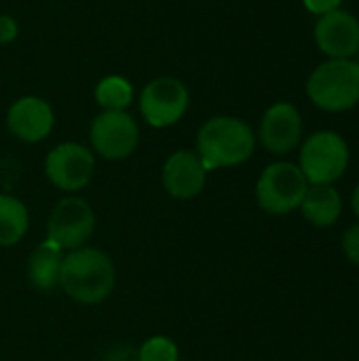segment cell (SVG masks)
<instances>
[{
  "instance_id": "cell-9",
  "label": "cell",
  "mask_w": 359,
  "mask_h": 361,
  "mask_svg": "<svg viewBox=\"0 0 359 361\" xmlns=\"http://www.w3.org/2000/svg\"><path fill=\"white\" fill-rule=\"evenodd\" d=\"M95 228V214L91 205L80 197L61 199L47 222V239L59 245L63 252L83 247Z\"/></svg>"
},
{
  "instance_id": "cell-1",
  "label": "cell",
  "mask_w": 359,
  "mask_h": 361,
  "mask_svg": "<svg viewBox=\"0 0 359 361\" xmlns=\"http://www.w3.org/2000/svg\"><path fill=\"white\" fill-rule=\"evenodd\" d=\"M256 148L252 127L229 114L207 118L197 133V157L207 171L237 167L250 161Z\"/></svg>"
},
{
  "instance_id": "cell-5",
  "label": "cell",
  "mask_w": 359,
  "mask_h": 361,
  "mask_svg": "<svg viewBox=\"0 0 359 361\" xmlns=\"http://www.w3.org/2000/svg\"><path fill=\"white\" fill-rule=\"evenodd\" d=\"M298 167L309 184L332 186L349 167V146L334 131H317L303 144Z\"/></svg>"
},
{
  "instance_id": "cell-8",
  "label": "cell",
  "mask_w": 359,
  "mask_h": 361,
  "mask_svg": "<svg viewBox=\"0 0 359 361\" xmlns=\"http://www.w3.org/2000/svg\"><path fill=\"white\" fill-rule=\"evenodd\" d=\"M93 171L95 157L87 146L78 142H61L53 150H49L44 159L47 180L63 192L83 190L91 182Z\"/></svg>"
},
{
  "instance_id": "cell-17",
  "label": "cell",
  "mask_w": 359,
  "mask_h": 361,
  "mask_svg": "<svg viewBox=\"0 0 359 361\" xmlns=\"http://www.w3.org/2000/svg\"><path fill=\"white\" fill-rule=\"evenodd\" d=\"M93 95L102 110H127L133 104V85L121 74H110L95 85Z\"/></svg>"
},
{
  "instance_id": "cell-22",
  "label": "cell",
  "mask_w": 359,
  "mask_h": 361,
  "mask_svg": "<svg viewBox=\"0 0 359 361\" xmlns=\"http://www.w3.org/2000/svg\"><path fill=\"white\" fill-rule=\"evenodd\" d=\"M307 11L313 13V15H326V13H332L341 6V0H303Z\"/></svg>"
},
{
  "instance_id": "cell-15",
  "label": "cell",
  "mask_w": 359,
  "mask_h": 361,
  "mask_svg": "<svg viewBox=\"0 0 359 361\" xmlns=\"http://www.w3.org/2000/svg\"><path fill=\"white\" fill-rule=\"evenodd\" d=\"M63 256H66V252L49 239H44L32 252V256L28 260V281L32 283L34 290L51 292V290L59 288Z\"/></svg>"
},
{
  "instance_id": "cell-16",
  "label": "cell",
  "mask_w": 359,
  "mask_h": 361,
  "mask_svg": "<svg viewBox=\"0 0 359 361\" xmlns=\"http://www.w3.org/2000/svg\"><path fill=\"white\" fill-rule=\"evenodd\" d=\"M30 226V214L25 205L11 197L0 195V247H13L17 245Z\"/></svg>"
},
{
  "instance_id": "cell-21",
  "label": "cell",
  "mask_w": 359,
  "mask_h": 361,
  "mask_svg": "<svg viewBox=\"0 0 359 361\" xmlns=\"http://www.w3.org/2000/svg\"><path fill=\"white\" fill-rule=\"evenodd\" d=\"M104 361H140V357H138V349L129 345H118L104 355Z\"/></svg>"
},
{
  "instance_id": "cell-4",
  "label": "cell",
  "mask_w": 359,
  "mask_h": 361,
  "mask_svg": "<svg viewBox=\"0 0 359 361\" xmlns=\"http://www.w3.org/2000/svg\"><path fill=\"white\" fill-rule=\"evenodd\" d=\"M309 188L300 167L288 161L264 167L256 182V201L260 209L273 216H286L300 207L303 197Z\"/></svg>"
},
{
  "instance_id": "cell-14",
  "label": "cell",
  "mask_w": 359,
  "mask_h": 361,
  "mask_svg": "<svg viewBox=\"0 0 359 361\" xmlns=\"http://www.w3.org/2000/svg\"><path fill=\"white\" fill-rule=\"evenodd\" d=\"M298 209L309 224L317 228H328L341 218L343 199L339 190L330 184H309Z\"/></svg>"
},
{
  "instance_id": "cell-10",
  "label": "cell",
  "mask_w": 359,
  "mask_h": 361,
  "mask_svg": "<svg viewBox=\"0 0 359 361\" xmlns=\"http://www.w3.org/2000/svg\"><path fill=\"white\" fill-rule=\"evenodd\" d=\"M55 125L53 106L38 95H23L6 110V127L19 142L36 144L49 137Z\"/></svg>"
},
{
  "instance_id": "cell-6",
  "label": "cell",
  "mask_w": 359,
  "mask_h": 361,
  "mask_svg": "<svg viewBox=\"0 0 359 361\" xmlns=\"http://www.w3.org/2000/svg\"><path fill=\"white\" fill-rule=\"evenodd\" d=\"M188 106L190 91L176 76L152 78L140 91V114L154 129H165L180 123Z\"/></svg>"
},
{
  "instance_id": "cell-2",
  "label": "cell",
  "mask_w": 359,
  "mask_h": 361,
  "mask_svg": "<svg viewBox=\"0 0 359 361\" xmlns=\"http://www.w3.org/2000/svg\"><path fill=\"white\" fill-rule=\"evenodd\" d=\"M116 273L112 260L95 247L66 252L59 288L80 305H99L114 290Z\"/></svg>"
},
{
  "instance_id": "cell-3",
  "label": "cell",
  "mask_w": 359,
  "mask_h": 361,
  "mask_svg": "<svg viewBox=\"0 0 359 361\" xmlns=\"http://www.w3.org/2000/svg\"><path fill=\"white\" fill-rule=\"evenodd\" d=\"M309 99L326 112H345L359 104V63L355 59H328L307 80Z\"/></svg>"
},
{
  "instance_id": "cell-7",
  "label": "cell",
  "mask_w": 359,
  "mask_h": 361,
  "mask_svg": "<svg viewBox=\"0 0 359 361\" xmlns=\"http://www.w3.org/2000/svg\"><path fill=\"white\" fill-rule=\"evenodd\" d=\"M89 140L106 161H123L138 150L140 127L127 110H102L91 123Z\"/></svg>"
},
{
  "instance_id": "cell-24",
  "label": "cell",
  "mask_w": 359,
  "mask_h": 361,
  "mask_svg": "<svg viewBox=\"0 0 359 361\" xmlns=\"http://www.w3.org/2000/svg\"><path fill=\"white\" fill-rule=\"evenodd\" d=\"M355 61L359 63V47H358V53H355Z\"/></svg>"
},
{
  "instance_id": "cell-13",
  "label": "cell",
  "mask_w": 359,
  "mask_h": 361,
  "mask_svg": "<svg viewBox=\"0 0 359 361\" xmlns=\"http://www.w3.org/2000/svg\"><path fill=\"white\" fill-rule=\"evenodd\" d=\"M163 188L178 201H190L203 192L207 182V169L195 150H178L167 157L163 165Z\"/></svg>"
},
{
  "instance_id": "cell-20",
  "label": "cell",
  "mask_w": 359,
  "mask_h": 361,
  "mask_svg": "<svg viewBox=\"0 0 359 361\" xmlns=\"http://www.w3.org/2000/svg\"><path fill=\"white\" fill-rule=\"evenodd\" d=\"M19 36V23L13 15H0V44H11Z\"/></svg>"
},
{
  "instance_id": "cell-18",
  "label": "cell",
  "mask_w": 359,
  "mask_h": 361,
  "mask_svg": "<svg viewBox=\"0 0 359 361\" xmlns=\"http://www.w3.org/2000/svg\"><path fill=\"white\" fill-rule=\"evenodd\" d=\"M140 361H180L176 343L167 336H150L138 349Z\"/></svg>"
},
{
  "instance_id": "cell-11",
  "label": "cell",
  "mask_w": 359,
  "mask_h": 361,
  "mask_svg": "<svg viewBox=\"0 0 359 361\" xmlns=\"http://www.w3.org/2000/svg\"><path fill=\"white\" fill-rule=\"evenodd\" d=\"M315 42L330 59H353L359 47V19L349 11H332L317 19Z\"/></svg>"
},
{
  "instance_id": "cell-19",
  "label": "cell",
  "mask_w": 359,
  "mask_h": 361,
  "mask_svg": "<svg viewBox=\"0 0 359 361\" xmlns=\"http://www.w3.org/2000/svg\"><path fill=\"white\" fill-rule=\"evenodd\" d=\"M343 254L351 264L359 267V224H353L343 235Z\"/></svg>"
},
{
  "instance_id": "cell-12",
  "label": "cell",
  "mask_w": 359,
  "mask_h": 361,
  "mask_svg": "<svg viewBox=\"0 0 359 361\" xmlns=\"http://www.w3.org/2000/svg\"><path fill=\"white\" fill-rule=\"evenodd\" d=\"M258 137L260 144L273 154L292 152L303 137V118L298 108L290 102L273 104L260 121Z\"/></svg>"
},
{
  "instance_id": "cell-23",
  "label": "cell",
  "mask_w": 359,
  "mask_h": 361,
  "mask_svg": "<svg viewBox=\"0 0 359 361\" xmlns=\"http://www.w3.org/2000/svg\"><path fill=\"white\" fill-rule=\"evenodd\" d=\"M351 207H353L355 216L359 218V184L355 186V190H353V197H351Z\"/></svg>"
}]
</instances>
